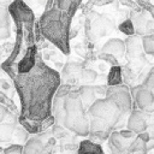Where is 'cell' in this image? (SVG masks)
<instances>
[{
  "label": "cell",
  "instance_id": "cell-5",
  "mask_svg": "<svg viewBox=\"0 0 154 154\" xmlns=\"http://www.w3.org/2000/svg\"><path fill=\"white\" fill-rule=\"evenodd\" d=\"M116 26L114 18L112 16L91 11L85 18L84 32L89 41H96L109 35Z\"/></svg>",
  "mask_w": 154,
  "mask_h": 154
},
{
  "label": "cell",
  "instance_id": "cell-20",
  "mask_svg": "<svg viewBox=\"0 0 154 154\" xmlns=\"http://www.w3.org/2000/svg\"><path fill=\"white\" fill-rule=\"evenodd\" d=\"M146 153H147V142L137 135L130 144L129 154H146Z\"/></svg>",
  "mask_w": 154,
  "mask_h": 154
},
{
  "label": "cell",
  "instance_id": "cell-22",
  "mask_svg": "<svg viewBox=\"0 0 154 154\" xmlns=\"http://www.w3.org/2000/svg\"><path fill=\"white\" fill-rule=\"evenodd\" d=\"M142 46L146 54L154 55V34L142 37Z\"/></svg>",
  "mask_w": 154,
  "mask_h": 154
},
{
  "label": "cell",
  "instance_id": "cell-9",
  "mask_svg": "<svg viewBox=\"0 0 154 154\" xmlns=\"http://www.w3.org/2000/svg\"><path fill=\"white\" fill-rule=\"evenodd\" d=\"M131 97H134V103L137 109L144 112L146 114L154 112V94L146 87L136 85L131 89Z\"/></svg>",
  "mask_w": 154,
  "mask_h": 154
},
{
  "label": "cell",
  "instance_id": "cell-17",
  "mask_svg": "<svg viewBox=\"0 0 154 154\" xmlns=\"http://www.w3.org/2000/svg\"><path fill=\"white\" fill-rule=\"evenodd\" d=\"M77 93L79 95L81 102L83 105V107L88 111V108L95 102L96 99V94H97V87H93V85H79V88H77Z\"/></svg>",
  "mask_w": 154,
  "mask_h": 154
},
{
  "label": "cell",
  "instance_id": "cell-14",
  "mask_svg": "<svg viewBox=\"0 0 154 154\" xmlns=\"http://www.w3.org/2000/svg\"><path fill=\"white\" fill-rule=\"evenodd\" d=\"M18 119L14 118L11 113H8V116L6 117V119L0 124V142L5 143V142H12Z\"/></svg>",
  "mask_w": 154,
  "mask_h": 154
},
{
  "label": "cell",
  "instance_id": "cell-29",
  "mask_svg": "<svg viewBox=\"0 0 154 154\" xmlns=\"http://www.w3.org/2000/svg\"><path fill=\"white\" fill-rule=\"evenodd\" d=\"M0 93L6 94L7 96H10V94H12V89H11L10 83L4 78H0Z\"/></svg>",
  "mask_w": 154,
  "mask_h": 154
},
{
  "label": "cell",
  "instance_id": "cell-25",
  "mask_svg": "<svg viewBox=\"0 0 154 154\" xmlns=\"http://www.w3.org/2000/svg\"><path fill=\"white\" fill-rule=\"evenodd\" d=\"M143 87H146L148 90H150L154 94V67H152L149 70V72L147 73V76L144 77V81L142 83Z\"/></svg>",
  "mask_w": 154,
  "mask_h": 154
},
{
  "label": "cell",
  "instance_id": "cell-13",
  "mask_svg": "<svg viewBox=\"0 0 154 154\" xmlns=\"http://www.w3.org/2000/svg\"><path fill=\"white\" fill-rule=\"evenodd\" d=\"M84 70L82 67V65L77 64V63H67L64 69H63V72H61V78L64 81H66V84L69 83V85L72 87L73 83H78V82H82L83 83V73H84Z\"/></svg>",
  "mask_w": 154,
  "mask_h": 154
},
{
  "label": "cell",
  "instance_id": "cell-27",
  "mask_svg": "<svg viewBox=\"0 0 154 154\" xmlns=\"http://www.w3.org/2000/svg\"><path fill=\"white\" fill-rule=\"evenodd\" d=\"M147 132L150 138L154 137V112L147 114Z\"/></svg>",
  "mask_w": 154,
  "mask_h": 154
},
{
  "label": "cell",
  "instance_id": "cell-8",
  "mask_svg": "<svg viewBox=\"0 0 154 154\" xmlns=\"http://www.w3.org/2000/svg\"><path fill=\"white\" fill-rule=\"evenodd\" d=\"M11 18L14 19L16 24L19 26L24 25L26 30H31L32 28V22H34V13L31 8L28 6V4L23 1H13L8 5L7 7Z\"/></svg>",
  "mask_w": 154,
  "mask_h": 154
},
{
  "label": "cell",
  "instance_id": "cell-33",
  "mask_svg": "<svg viewBox=\"0 0 154 154\" xmlns=\"http://www.w3.org/2000/svg\"><path fill=\"white\" fill-rule=\"evenodd\" d=\"M0 154H5V149L2 147H0Z\"/></svg>",
  "mask_w": 154,
  "mask_h": 154
},
{
  "label": "cell",
  "instance_id": "cell-19",
  "mask_svg": "<svg viewBox=\"0 0 154 154\" xmlns=\"http://www.w3.org/2000/svg\"><path fill=\"white\" fill-rule=\"evenodd\" d=\"M122 67L118 65V66H112L109 72H108V76H107V85L108 87H114V85H120L122 82H123V78H122Z\"/></svg>",
  "mask_w": 154,
  "mask_h": 154
},
{
  "label": "cell",
  "instance_id": "cell-23",
  "mask_svg": "<svg viewBox=\"0 0 154 154\" xmlns=\"http://www.w3.org/2000/svg\"><path fill=\"white\" fill-rule=\"evenodd\" d=\"M118 29H119L123 34L128 35L129 37L135 35V28H134V24H132V22H131L130 18H129V19H125L123 23H120V24L118 25Z\"/></svg>",
  "mask_w": 154,
  "mask_h": 154
},
{
  "label": "cell",
  "instance_id": "cell-28",
  "mask_svg": "<svg viewBox=\"0 0 154 154\" xmlns=\"http://www.w3.org/2000/svg\"><path fill=\"white\" fill-rule=\"evenodd\" d=\"M99 58H100V59H102V60H105L106 63H109V64H111L112 66H118V59H117L116 57L111 55V54H106V53H100Z\"/></svg>",
  "mask_w": 154,
  "mask_h": 154
},
{
  "label": "cell",
  "instance_id": "cell-15",
  "mask_svg": "<svg viewBox=\"0 0 154 154\" xmlns=\"http://www.w3.org/2000/svg\"><path fill=\"white\" fill-rule=\"evenodd\" d=\"M125 52H126L125 41L120 38H109L108 41H106V43L101 48V53L111 54L117 59L122 58L125 54Z\"/></svg>",
  "mask_w": 154,
  "mask_h": 154
},
{
  "label": "cell",
  "instance_id": "cell-32",
  "mask_svg": "<svg viewBox=\"0 0 154 154\" xmlns=\"http://www.w3.org/2000/svg\"><path fill=\"white\" fill-rule=\"evenodd\" d=\"M8 109L5 107V106H2L1 103H0V124L6 119V117L8 116Z\"/></svg>",
  "mask_w": 154,
  "mask_h": 154
},
{
  "label": "cell",
  "instance_id": "cell-12",
  "mask_svg": "<svg viewBox=\"0 0 154 154\" xmlns=\"http://www.w3.org/2000/svg\"><path fill=\"white\" fill-rule=\"evenodd\" d=\"M134 140H125L119 131H113L108 140H107V147L111 152V154H129L130 144Z\"/></svg>",
  "mask_w": 154,
  "mask_h": 154
},
{
  "label": "cell",
  "instance_id": "cell-31",
  "mask_svg": "<svg viewBox=\"0 0 154 154\" xmlns=\"http://www.w3.org/2000/svg\"><path fill=\"white\" fill-rule=\"evenodd\" d=\"M119 134L125 138V140H134L137 135L135 134V132H132V131H130L129 129H123V130H119Z\"/></svg>",
  "mask_w": 154,
  "mask_h": 154
},
{
  "label": "cell",
  "instance_id": "cell-10",
  "mask_svg": "<svg viewBox=\"0 0 154 154\" xmlns=\"http://www.w3.org/2000/svg\"><path fill=\"white\" fill-rule=\"evenodd\" d=\"M130 19L135 28V35L143 37L154 34V19L148 11L132 12Z\"/></svg>",
  "mask_w": 154,
  "mask_h": 154
},
{
  "label": "cell",
  "instance_id": "cell-1",
  "mask_svg": "<svg viewBox=\"0 0 154 154\" xmlns=\"http://www.w3.org/2000/svg\"><path fill=\"white\" fill-rule=\"evenodd\" d=\"M14 88L20 101V118L41 124L53 117V100L61 85V76L37 54L36 65L26 73H16Z\"/></svg>",
  "mask_w": 154,
  "mask_h": 154
},
{
  "label": "cell",
  "instance_id": "cell-4",
  "mask_svg": "<svg viewBox=\"0 0 154 154\" xmlns=\"http://www.w3.org/2000/svg\"><path fill=\"white\" fill-rule=\"evenodd\" d=\"M72 16L57 7L46 8L38 20L42 36L53 43L63 54H70V31Z\"/></svg>",
  "mask_w": 154,
  "mask_h": 154
},
{
  "label": "cell",
  "instance_id": "cell-3",
  "mask_svg": "<svg viewBox=\"0 0 154 154\" xmlns=\"http://www.w3.org/2000/svg\"><path fill=\"white\" fill-rule=\"evenodd\" d=\"M87 112L89 117V140L99 144L108 140L124 117L117 105L106 96L96 99Z\"/></svg>",
  "mask_w": 154,
  "mask_h": 154
},
{
  "label": "cell",
  "instance_id": "cell-11",
  "mask_svg": "<svg viewBox=\"0 0 154 154\" xmlns=\"http://www.w3.org/2000/svg\"><path fill=\"white\" fill-rule=\"evenodd\" d=\"M126 129L135 132L136 135L143 134L147 131V114L137 108H134L128 118Z\"/></svg>",
  "mask_w": 154,
  "mask_h": 154
},
{
  "label": "cell",
  "instance_id": "cell-2",
  "mask_svg": "<svg viewBox=\"0 0 154 154\" xmlns=\"http://www.w3.org/2000/svg\"><path fill=\"white\" fill-rule=\"evenodd\" d=\"M54 123L72 132L84 137L89 136V117L83 107L77 89L69 84H61L53 100L52 109Z\"/></svg>",
  "mask_w": 154,
  "mask_h": 154
},
{
  "label": "cell",
  "instance_id": "cell-30",
  "mask_svg": "<svg viewBox=\"0 0 154 154\" xmlns=\"http://www.w3.org/2000/svg\"><path fill=\"white\" fill-rule=\"evenodd\" d=\"M11 37V26H6V28H0V41L2 40H7Z\"/></svg>",
  "mask_w": 154,
  "mask_h": 154
},
{
  "label": "cell",
  "instance_id": "cell-16",
  "mask_svg": "<svg viewBox=\"0 0 154 154\" xmlns=\"http://www.w3.org/2000/svg\"><path fill=\"white\" fill-rule=\"evenodd\" d=\"M125 47H126V55L129 59H140L143 57L144 51L142 46V38H140L137 35L130 36L125 40Z\"/></svg>",
  "mask_w": 154,
  "mask_h": 154
},
{
  "label": "cell",
  "instance_id": "cell-24",
  "mask_svg": "<svg viewBox=\"0 0 154 154\" xmlns=\"http://www.w3.org/2000/svg\"><path fill=\"white\" fill-rule=\"evenodd\" d=\"M11 26V14L7 10V7L0 6V28Z\"/></svg>",
  "mask_w": 154,
  "mask_h": 154
},
{
  "label": "cell",
  "instance_id": "cell-7",
  "mask_svg": "<svg viewBox=\"0 0 154 154\" xmlns=\"http://www.w3.org/2000/svg\"><path fill=\"white\" fill-rule=\"evenodd\" d=\"M105 96L111 99L117 105V107L120 109L123 116H125L128 113L130 114V112L132 111L131 93H130L129 88L125 84L114 85V87H107Z\"/></svg>",
  "mask_w": 154,
  "mask_h": 154
},
{
  "label": "cell",
  "instance_id": "cell-21",
  "mask_svg": "<svg viewBox=\"0 0 154 154\" xmlns=\"http://www.w3.org/2000/svg\"><path fill=\"white\" fill-rule=\"evenodd\" d=\"M29 138H30V137H29V132H28L23 126L17 125L16 131H14V135H13V138H12V143L24 146V144L28 142Z\"/></svg>",
  "mask_w": 154,
  "mask_h": 154
},
{
  "label": "cell",
  "instance_id": "cell-26",
  "mask_svg": "<svg viewBox=\"0 0 154 154\" xmlns=\"http://www.w3.org/2000/svg\"><path fill=\"white\" fill-rule=\"evenodd\" d=\"M4 149H5V154H23V146L20 144L11 143Z\"/></svg>",
  "mask_w": 154,
  "mask_h": 154
},
{
  "label": "cell",
  "instance_id": "cell-18",
  "mask_svg": "<svg viewBox=\"0 0 154 154\" xmlns=\"http://www.w3.org/2000/svg\"><path fill=\"white\" fill-rule=\"evenodd\" d=\"M77 154H106L101 147V144L93 142L91 140H82L78 144Z\"/></svg>",
  "mask_w": 154,
  "mask_h": 154
},
{
  "label": "cell",
  "instance_id": "cell-6",
  "mask_svg": "<svg viewBox=\"0 0 154 154\" xmlns=\"http://www.w3.org/2000/svg\"><path fill=\"white\" fill-rule=\"evenodd\" d=\"M57 146V140L52 131L37 134L28 140L23 146V154H53Z\"/></svg>",
  "mask_w": 154,
  "mask_h": 154
}]
</instances>
